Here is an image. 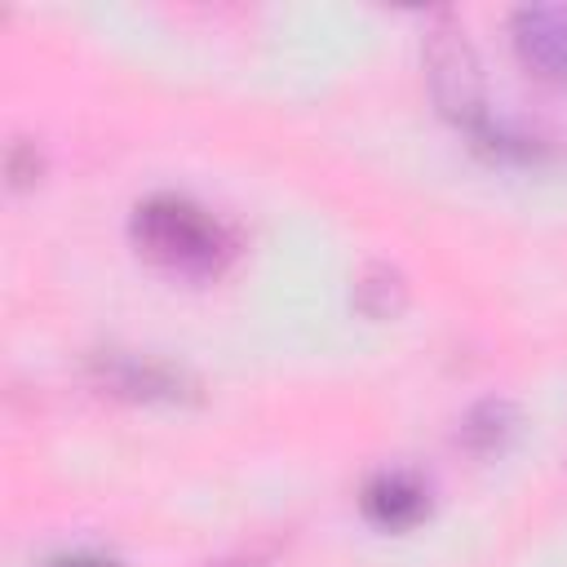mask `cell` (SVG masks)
<instances>
[{"label": "cell", "mask_w": 567, "mask_h": 567, "mask_svg": "<svg viewBox=\"0 0 567 567\" xmlns=\"http://www.w3.org/2000/svg\"><path fill=\"white\" fill-rule=\"evenodd\" d=\"M133 239L151 261H159L177 275H217L226 266V257L235 252L221 221L182 195H155V199L137 204Z\"/></svg>", "instance_id": "cell-1"}, {"label": "cell", "mask_w": 567, "mask_h": 567, "mask_svg": "<svg viewBox=\"0 0 567 567\" xmlns=\"http://www.w3.org/2000/svg\"><path fill=\"white\" fill-rule=\"evenodd\" d=\"M425 80H430L439 111L447 120H456L461 128L474 133L487 120L478 58H474V49H470V40L452 13H434L425 22Z\"/></svg>", "instance_id": "cell-2"}, {"label": "cell", "mask_w": 567, "mask_h": 567, "mask_svg": "<svg viewBox=\"0 0 567 567\" xmlns=\"http://www.w3.org/2000/svg\"><path fill=\"white\" fill-rule=\"evenodd\" d=\"M93 377L102 390L133 399V403H182L195 394V381L182 368L142 359V354H120V350L93 354Z\"/></svg>", "instance_id": "cell-3"}, {"label": "cell", "mask_w": 567, "mask_h": 567, "mask_svg": "<svg viewBox=\"0 0 567 567\" xmlns=\"http://www.w3.org/2000/svg\"><path fill=\"white\" fill-rule=\"evenodd\" d=\"M509 35H514V49L532 75L567 84V9L563 4L518 9L509 22Z\"/></svg>", "instance_id": "cell-4"}, {"label": "cell", "mask_w": 567, "mask_h": 567, "mask_svg": "<svg viewBox=\"0 0 567 567\" xmlns=\"http://www.w3.org/2000/svg\"><path fill=\"white\" fill-rule=\"evenodd\" d=\"M363 518L385 527V532H403V527H416L430 509V492L416 474L408 470H385L377 474L368 487H363Z\"/></svg>", "instance_id": "cell-5"}, {"label": "cell", "mask_w": 567, "mask_h": 567, "mask_svg": "<svg viewBox=\"0 0 567 567\" xmlns=\"http://www.w3.org/2000/svg\"><path fill=\"white\" fill-rule=\"evenodd\" d=\"M518 434V408L509 399H483L461 416L456 443L470 456H501Z\"/></svg>", "instance_id": "cell-6"}, {"label": "cell", "mask_w": 567, "mask_h": 567, "mask_svg": "<svg viewBox=\"0 0 567 567\" xmlns=\"http://www.w3.org/2000/svg\"><path fill=\"white\" fill-rule=\"evenodd\" d=\"M403 297H408V284L394 266H368L359 279H354V306L359 315L368 319H390L403 310Z\"/></svg>", "instance_id": "cell-7"}, {"label": "cell", "mask_w": 567, "mask_h": 567, "mask_svg": "<svg viewBox=\"0 0 567 567\" xmlns=\"http://www.w3.org/2000/svg\"><path fill=\"white\" fill-rule=\"evenodd\" d=\"M35 177H40V155H35V146L13 142V146H9V182H13V186H31Z\"/></svg>", "instance_id": "cell-8"}, {"label": "cell", "mask_w": 567, "mask_h": 567, "mask_svg": "<svg viewBox=\"0 0 567 567\" xmlns=\"http://www.w3.org/2000/svg\"><path fill=\"white\" fill-rule=\"evenodd\" d=\"M44 567H120V563L106 558V554H93V549H75V554H58V558H49Z\"/></svg>", "instance_id": "cell-9"}, {"label": "cell", "mask_w": 567, "mask_h": 567, "mask_svg": "<svg viewBox=\"0 0 567 567\" xmlns=\"http://www.w3.org/2000/svg\"><path fill=\"white\" fill-rule=\"evenodd\" d=\"M204 567H261L257 554H230V558H217V563H204Z\"/></svg>", "instance_id": "cell-10"}]
</instances>
